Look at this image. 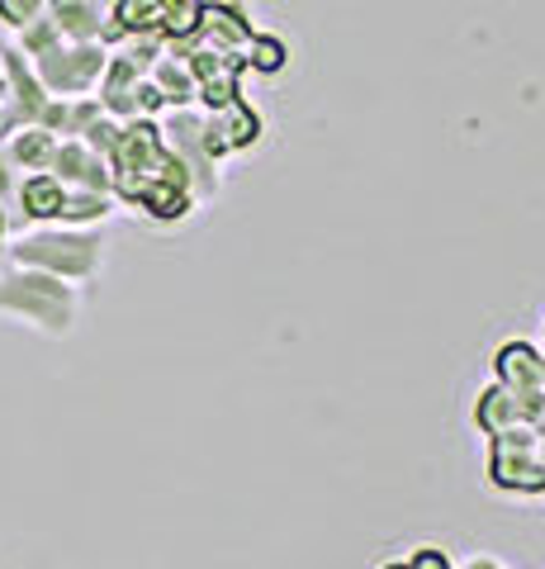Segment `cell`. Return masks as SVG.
<instances>
[{"mask_svg": "<svg viewBox=\"0 0 545 569\" xmlns=\"http://www.w3.org/2000/svg\"><path fill=\"white\" fill-rule=\"evenodd\" d=\"M104 62H110V48H104V43H67L62 39L58 48L39 52L29 67H33V77L43 81L48 96L77 100V96H91L95 86H100Z\"/></svg>", "mask_w": 545, "mask_h": 569, "instance_id": "cell-5", "label": "cell"}, {"mask_svg": "<svg viewBox=\"0 0 545 569\" xmlns=\"http://www.w3.org/2000/svg\"><path fill=\"white\" fill-rule=\"evenodd\" d=\"M14 238V209L0 200V252H6V242Z\"/></svg>", "mask_w": 545, "mask_h": 569, "instance_id": "cell-20", "label": "cell"}, {"mask_svg": "<svg viewBox=\"0 0 545 569\" xmlns=\"http://www.w3.org/2000/svg\"><path fill=\"white\" fill-rule=\"evenodd\" d=\"M261 138V119L248 100H233V104H223V110H209L204 114V148L209 157H233L242 148H252V142Z\"/></svg>", "mask_w": 545, "mask_h": 569, "instance_id": "cell-9", "label": "cell"}, {"mask_svg": "<svg viewBox=\"0 0 545 569\" xmlns=\"http://www.w3.org/2000/svg\"><path fill=\"white\" fill-rule=\"evenodd\" d=\"M494 370H498V380L513 389V395L526 408H532L536 418L545 413V356L532 342H503L494 351Z\"/></svg>", "mask_w": 545, "mask_h": 569, "instance_id": "cell-8", "label": "cell"}, {"mask_svg": "<svg viewBox=\"0 0 545 569\" xmlns=\"http://www.w3.org/2000/svg\"><path fill=\"white\" fill-rule=\"evenodd\" d=\"M77 284L72 280H58L48 271H29V266H14V271L0 276V313L10 318H24V323H33L39 332H72L77 323Z\"/></svg>", "mask_w": 545, "mask_h": 569, "instance_id": "cell-3", "label": "cell"}, {"mask_svg": "<svg viewBox=\"0 0 545 569\" xmlns=\"http://www.w3.org/2000/svg\"><path fill=\"white\" fill-rule=\"evenodd\" d=\"M110 194L124 204H138L148 219L175 223L195 209V190L181 167V157L166 148L157 119H129L119 129L110 152Z\"/></svg>", "mask_w": 545, "mask_h": 569, "instance_id": "cell-1", "label": "cell"}, {"mask_svg": "<svg viewBox=\"0 0 545 569\" xmlns=\"http://www.w3.org/2000/svg\"><path fill=\"white\" fill-rule=\"evenodd\" d=\"M285 58H290V48L280 39H271V33H256L252 48H248V67H261V71H280Z\"/></svg>", "mask_w": 545, "mask_h": 569, "instance_id": "cell-16", "label": "cell"}, {"mask_svg": "<svg viewBox=\"0 0 545 569\" xmlns=\"http://www.w3.org/2000/svg\"><path fill=\"white\" fill-rule=\"evenodd\" d=\"M48 0H0V20H6V29L20 33L29 20H39Z\"/></svg>", "mask_w": 545, "mask_h": 569, "instance_id": "cell-17", "label": "cell"}, {"mask_svg": "<svg viewBox=\"0 0 545 569\" xmlns=\"http://www.w3.org/2000/svg\"><path fill=\"white\" fill-rule=\"evenodd\" d=\"M204 0H114L110 6V33H104V48H114L119 39H133V33H152V39H185L200 24Z\"/></svg>", "mask_w": 545, "mask_h": 569, "instance_id": "cell-4", "label": "cell"}, {"mask_svg": "<svg viewBox=\"0 0 545 569\" xmlns=\"http://www.w3.org/2000/svg\"><path fill=\"white\" fill-rule=\"evenodd\" d=\"M14 186H20V171H14L6 142H0V200H6L10 209H14Z\"/></svg>", "mask_w": 545, "mask_h": 569, "instance_id": "cell-19", "label": "cell"}, {"mask_svg": "<svg viewBox=\"0 0 545 569\" xmlns=\"http://www.w3.org/2000/svg\"><path fill=\"white\" fill-rule=\"evenodd\" d=\"M58 142H62L58 133L39 129V123H29V129H20V133L6 138V152H10L14 171L29 176V171H48V167H52V152H58Z\"/></svg>", "mask_w": 545, "mask_h": 569, "instance_id": "cell-15", "label": "cell"}, {"mask_svg": "<svg viewBox=\"0 0 545 569\" xmlns=\"http://www.w3.org/2000/svg\"><path fill=\"white\" fill-rule=\"evenodd\" d=\"M526 422H541V418H536L532 408H526L503 380H494L488 389H480V403H474V427H480L484 437L513 432V427H526Z\"/></svg>", "mask_w": 545, "mask_h": 569, "instance_id": "cell-13", "label": "cell"}, {"mask_svg": "<svg viewBox=\"0 0 545 569\" xmlns=\"http://www.w3.org/2000/svg\"><path fill=\"white\" fill-rule=\"evenodd\" d=\"M455 569H507L503 560H494V556H470L465 565H455Z\"/></svg>", "mask_w": 545, "mask_h": 569, "instance_id": "cell-21", "label": "cell"}, {"mask_svg": "<svg viewBox=\"0 0 545 569\" xmlns=\"http://www.w3.org/2000/svg\"><path fill=\"white\" fill-rule=\"evenodd\" d=\"M62 204H67V186L52 171H29L14 186V219H29L43 228L62 219Z\"/></svg>", "mask_w": 545, "mask_h": 569, "instance_id": "cell-12", "label": "cell"}, {"mask_svg": "<svg viewBox=\"0 0 545 569\" xmlns=\"http://www.w3.org/2000/svg\"><path fill=\"white\" fill-rule=\"evenodd\" d=\"M6 252H10L14 266H29V271H48L58 280H91L100 271L104 238L95 233V228L43 223V228H33V233L10 238Z\"/></svg>", "mask_w": 545, "mask_h": 569, "instance_id": "cell-2", "label": "cell"}, {"mask_svg": "<svg viewBox=\"0 0 545 569\" xmlns=\"http://www.w3.org/2000/svg\"><path fill=\"white\" fill-rule=\"evenodd\" d=\"M43 14L67 43H104V33H110V10L100 6V0H48Z\"/></svg>", "mask_w": 545, "mask_h": 569, "instance_id": "cell-11", "label": "cell"}, {"mask_svg": "<svg viewBox=\"0 0 545 569\" xmlns=\"http://www.w3.org/2000/svg\"><path fill=\"white\" fill-rule=\"evenodd\" d=\"M403 565H408V569H455L442 546H417V550L403 556Z\"/></svg>", "mask_w": 545, "mask_h": 569, "instance_id": "cell-18", "label": "cell"}, {"mask_svg": "<svg viewBox=\"0 0 545 569\" xmlns=\"http://www.w3.org/2000/svg\"><path fill=\"white\" fill-rule=\"evenodd\" d=\"M162 138H166V148L181 157V167L190 176V190H195V204L214 200V194H219V162L204 148V114H195V110H166Z\"/></svg>", "mask_w": 545, "mask_h": 569, "instance_id": "cell-7", "label": "cell"}, {"mask_svg": "<svg viewBox=\"0 0 545 569\" xmlns=\"http://www.w3.org/2000/svg\"><path fill=\"white\" fill-rule=\"evenodd\" d=\"M100 6H104V10H110V6H114V0H100Z\"/></svg>", "mask_w": 545, "mask_h": 569, "instance_id": "cell-22", "label": "cell"}, {"mask_svg": "<svg viewBox=\"0 0 545 569\" xmlns=\"http://www.w3.org/2000/svg\"><path fill=\"white\" fill-rule=\"evenodd\" d=\"M152 86L162 91V100H166V110H190V104L200 100V86H195V71H190V62L181 58V52H162V58L152 62Z\"/></svg>", "mask_w": 545, "mask_h": 569, "instance_id": "cell-14", "label": "cell"}, {"mask_svg": "<svg viewBox=\"0 0 545 569\" xmlns=\"http://www.w3.org/2000/svg\"><path fill=\"white\" fill-rule=\"evenodd\" d=\"M67 190H95V194H110V162L100 152H91L81 138H62L58 152H52V167H48Z\"/></svg>", "mask_w": 545, "mask_h": 569, "instance_id": "cell-10", "label": "cell"}, {"mask_svg": "<svg viewBox=\"0 0 545 569\" xmlns=\"http://www.w3.org/2000/svg\"><path fill=\"white\" fill-rule=\"evenodd\" d=\"M541 422L513 427V432L488 437V479L513 493H541L545 489V466H541Z\"/></svg>", "mask_w": 545, "mask_h": 569, "instance_id": "cell-6", "label": "cell"}]
</instances>
